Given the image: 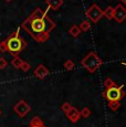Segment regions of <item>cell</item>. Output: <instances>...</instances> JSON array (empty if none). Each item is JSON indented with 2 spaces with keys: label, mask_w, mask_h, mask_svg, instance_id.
<instances>
[{
  "label": "cell",
  "mask_w": 126,
  "mask_h": 127,
  "mask_svg": "<svg viewBox=\"0 0 126 127\" xmlns=\"http://www.w3.org/2000/svg\"><path fill=\"white\" fill-rule=\"evenodd\" d=\"M48 10L42 11L41 8H37L21 24L22 29H25L33 40L39 43L49 40L50 32L55 28V22L48 16Z\"/></svg>",
  "instance_id": "obj_1"
},
{
  "label": "cell",
  "mask_w": 126,
  "mask_h": 127,
  "mask_svg": "<svg viewBox=\"0 0 126 127\" xmlns=\"http://www.w3.org/2000/svg\"><path fill=\"white\" fill-rule=\"evenodd\" d=\"M7 43V49L8 52L13 57H18V54L23 51L27 46V42L23 40V38H21L20 35V29L14 30L8 38L6 39Z\"/></svg>",
  "instance_id": "obj_2"
},
{
  "label": "cell",
  "mask_w": 126,
  "mask_h": 127,
  "mask_svg": "<svg viewBox=\"0 0 126 127\" xmlns=\"http://www.w3.org/2000/svg\"><path fill=\"white\" fill-rule=\"evenodd\" d=\"M81 65L84 67L89 73H95L100 67L103 65V60L96 54L95 52H89L83 59L81 60Z\"/></svg>",
  "instance_id": "obj_3"
},
{
  "label": "cell",
  "mask_w": 126,
  "mask_h": 127,
  "mask_svg": "<svg viewBox=\"0 0 126 127\" xmlns=\"http://www.w3.org/2000/svg\"><path fill=\"white\" fill-rule=\"evenodd\" d=\"M123 85L118 86L117 84L111 87H105L102 95L107 102H120L126 95V92L123 91Z\"/></svg>",
  "instance_id": "obj_4"
},
{
  "label": "cell",
  "mask_w": 126,
  "mask_h": 127,
  "mask_svg": "<svg viewBox=\"0 0 126 127\" xmlns=\"http://www.w3.org/2000/svg\"><path fill=\"white\" fill-rule=\"evenodd\" d=\"M85 16L89 19L90 22L97 23L104 17V10H102L96 3H93L91 7H89L88 10L85 11Z\"/></svg>",
  "instance_id": "obj_5"
},
{
  "label": "cell",
  "mask_w": 126,
  "mask_h": 127,
  "mask_svg": "<svg viewBox=\"0 0 126 127\" xmlns=\"http://www.w3.org/2000/svg\"><path fill=\"white\" fill-rule=\"evenodd\" d=\"M13 111L19 117H25L27 114L31 111V107H30V105L28 103H26L23 99H21V101H19L18 103L14 105Z\"/></svg>",
  "instance_id": "obj_6"
},
{
  "label": "cell",
  "mask_w": 126,
  "mask_h": 127,
  "mask_svg": "<svg viewBox=\"0 0 126 127\" xmlns=\"http://www.w3.org/2000/svg\"><path fill=\"white\" fill-rule=\"evenodd\" d=\"M113 19L117 23H122L126 20V8L123 4H117L114 8V17Z\"/></svg>",
  "instance_id": "obj_7"
},
{
  "label": "cell",
  "mask_w": 126,
  "mask_h": 127,
  "mask_svg": "<svg viewBox=\"0 0 126 127\" xmlns=\"http://www.w3.org/2000/svg\"><path fill=\"white\" fill-rule=\"evenodd\" d=\"M65 115L66 117L69 118V121L71 122V123H77V122L80 121V118H81V115H80V111L76 108V107H73L72 106L71 108L69 109V111L65 113Z\"/></svg>",
  "instance_id": "obj_8"
},
{
  "label": "cell",
  "mask_w": 126,
  "mask_h": 127,
  "mask_svg": "<svg viewBox=\"0 0 126 127\" xmlns=\"http://www.w3.org/2000/svg\"><path fill=\"white\" fill-rule=\"evenodd\" d=\"M49 75V70L44 66L43 64H39L37 66V69L34 70V76H37L38 79L43 80L45 76Z\"/></svg>",
  "instance_id": "obj_9"
},
{
  "label": "cell",
  "mask_w": 126,
  "mask_h": 127,
  "mask_svg": "<svg viewBox=\"0 0 126 127\" xmlns=\"http://www.w3.org/2000/svg\"><path fill=\"white\" fill-rule=\"evenodd\" d=\"M45 3L48 4L49 9H52L53 11H57L63 4V0H45Z\"/></svg>",
  "instance_id": "obj_10"
},
{
  "label": "cell",
  "mask_w": 126,
  "mask_h": 127,
  "mask_svg": "<svg viewBox=\"0 0 126 127\" xmlns=\"http://www.w3.org/2000/svg\"><path fill=\"white\" fill-rule=\"evenodd\" d=\"M28 127H47V126H45V124L43 123V121L40 118V117H39V116H34L30 121Z\"/></svg>",
  "instance_id": "obj_11"
},
{
  "label": "cell",
  "mask_w": 126,
  "mask_h": 127,
  "mask_svg": "<svg viewBox=\"0 0 126 127\" xmlns=\"http://www.w3.org/2000/svg\"><path fill=\"white\" fill-rule=\"evenodd\" d=\"M81 29H80L79 26H76V24H74V26H72L71 28L69 29V33L71 34L73 38H77V36L80 35V33H81Z\"/></svg>",
  "instance_id": "obj_12"
},
{
  "label": "cell",
  "mask_w": 126,
  "mask_h": 127,
  "mask_svg": "<svg viewBox=\"0 0 126 127\" xmlns=\"http://www.w3.org/2000/svg\"><path fill=\"white\" fill-rule=\"evenodd\" d=\"M22 62H23V60H21V59L19 58V57H13V58H12V60H11V65H12L14 69L20 70Z\"/></svg>",
  "instance_id": "obj_13"
},
{
  "label": "cell",
  "mask_w": 126,
  "mask_h": 127,
  "mask_svg": "<svg viewBox=\"0 0 126 127\" xmlns=\"http://www.w3.org/2000/svg\"><path fill=\"white\" fill-rule=\"evenodd\" d=\"M104 17L108 19V20H112L113 17H114V8L111 6H108L107 8L104 10Z\"/></svg>",
  "instance_id": "obj_14"
},
{
  "label": "cell",
  "mask_w": 126,
  "mask_h": 127,
  "mask_svg": "<svg viewBox=\"0 0 126 127\" xmlns=\"http://www.w3.org/2000/svg\"><path fill=\"white\" fill-rule=\"evenodd\" d=\"M79 27H80V29H81V31L86 32V31H89L90 29H91V22H90L89 20H84L80 23Z\"/></svg>",
  "instance_id": "obj_15"
},
{
  "label": "cell",
  "mask_w": 126,
  "mask_h": 127,
  "mask_svg": "<svg viewBox=\"0 0 126 127\" xmlns=\"http://www.w3.org/2000/svg\"><path fill=\"white\" fill-rule=\"evenodd\" d=\"M91 113L92 112L89 107H83V108L80 111V115H81V117H83V118H88V117H90Z\"/></svg>",
  "instance_id": "obj_16"
},
{
  "label": "cell",
  "mask_w": 126,
  "mask_h": 127,
  "mask_svg": "<svg viewBox=\"0 0 126 127\" xmlns=\"http://www.w3.org/2000/svg\"><path fill=\"white\" fill-rule=\"evenodd\" d=\"M121 107L120 102H108V108L113 112H116Z\"/></svg>",
  "instance_id": "obj_17"
},
{
  "label": "cell",
  "mask_w": 126,
  "mask_h": 127,
  "mask_svg": "<svg viewBox=\"0 0 126 127\" xmlns=\"http://www.w3.org/2000/svg\"><path fill=\"white\" fill-rule=\"evenodd\" d=\"M64 67H65V70H67V71H72L75 67V64H74V62L72 60H66L64 62Z\"/></svg>",
  "instance_id": "obj_18"
},
{
  "label": "cell",
  "mask_w": 126,
  "mask_h": 127,
  "mask_svg": "<svg viewBox=\"0 0 126 127\" xmlns=\"http://www.w3.org/2000/svg\"><path fill=\"white\" fill-rule=\"evenodd\" d=\"M72 107V105L70 104V103H67V102H65V103H63L62 104V106H61V111L62 112H64V113H66L67 111H69L70 108Z\"/></svg>",
  "instance_id": "obj_19"
},
{
  "label": "cell",
  "mask_w": 126,
  "mask_h": 127,
  "mask_svg": "<svg viewBox=\"0 0 126 127\" xmlns=\"http://www.w3.org/2000/svg\"><path fill=\"white\" fill-rule=\"evenodd\" d=\"M0 52L1 53H4V52H8V49H7V43H6V40L0 42Z\"/></svg>",
  "instance_id": "obj_20"
},
{
  "label": "cell",
  "mask_w": 126,
  "mask_h": 127,
  "mask_svg": "<svg viewBox=\"0 0 126 127\" xmlns=\"http://www.w3.org/2000/svg\"><path fill=\"white\" fill-rule=\"evenodd\" d=\"M20 70H22L23 72H27V71H29V70H30V64H29L28 62H26V61H23V62H22V64H21Z\"/></svg>",
  "instance_id": "obj_21"
},
{
  "label": "cell",
  "mask_w": 126,
  "mask_h": 127,
  "mask_svg": "<svg viewBox=\"0 0 126 127\" xmlns=\"http://www.w3.org/2000/svg\"><path fill=\"white\" fill-rule=\"evenodd\" d=\"M8 65V62L6 61L4 58H0V70H4Z\"/></svg>",
  "instance_id": "obj_22"
},
{
  "label": "cell",
  "mask_w": 126,
  "mask_h": 127,
  "mask_svg": "<svg viewBox=\"0 0 126 127\" xmlns=\"http://www.w3.org/2000/svg\"><path fill=\"white\" fill-rule=\"evenodd\" d=\"M120 1H122V2H123V3H124V4H125V6H126V0H120Z\"/></svg>",
  "instance_id": "obj_23"
},
{
  "label": "cell",
  "mask_w": 126,
  "mask_h": 127,
  "mask_svg": "<svg viewBox=\"0 0 126 127\" xmlns=\"http://www.w3.org/2000/svg\"><path fill=\"white\" fill-rule=\"evenodd\" d=\"M4 1H6V2H11L12 0H4Z\"/></svg>",
  "instance_id": "obj_24"
},
{
  "label": "cell",
  "mask_w": 126,
  "mask_h": 127,
  "mask_svg": "<svg viewBox=\"0 0 126 127\" xmlns=\"http://www.w3.org/2000/svg\"><path fill=\"white\" fill-rule=\"evenodd\" d=\"M0 116H1V109H0Z\"/></svg>",
  "instance_id": "obj_25"
},
{
  "label": "cell",
  "mask_w": 126,
  "mask_h": 127,
  "mask_svg": "<svg viewBox=\"0 0 126 127\" xmlns=\"http://www.w3.org/2000/svg\"><path fill=\"white\" fill-rule=\"evenodd\" d=\"M125 66H126V64H125Z\"/></svg>",
  "instance_id": "obj_26"
}]
</instances>
